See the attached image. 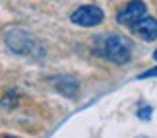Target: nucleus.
<instances>
[{
	"mask_svg": "<svg viewBox=\"0 0 157 138\" xmlns=\"http://www.w3.org/2000/svg\"><path fill=\"white\" fill-rule=\"evenodd\" d=\"M6 43H8V47L14 53L23 55V57L39 58V57L45 55L43 45H41L29 31H25V29H12V31L6 35Z\"/></svg>",
	"mask_w": 157,
	"mask_h": 138,
	"instance_id": "f257e3e1",
	"label": "nucleus"
},
{
	"mask_svg": "<svg viewBox=\"0 0 157 138\" xmlns=\"http://www.w3.org/2000/svg\"><path fill=\"white\" fill-rule=\"evenodd\" d=\"M101 45L97 53L101 57H105L107 61H111L114 64H124L130 61V41L122 37V35H105L103 39H99Z\"/></svg>",
	"mask_w": 157,
	"mask_h": 138,
	"instance_id": "f03ea898",
	"label": "nucleus"
},
{
	"mask_svg": "<svg viewBox=\"0 0 157 138\" xmlns=\"http://www.w3.org/2000/svg\"><path fill=\"white\" fill-rule=\"evenodd\" d=\"M103 18H105V14L99 6L87 4V6H80L72 14V22L76 26H82V27H93V26H99L103 22Z\"/></svg>",
	"mask_w": 157,
	"mask_h": 138,
	"instance_id": "7ed1b4c3",
	"label": "nucleus"
},
{
	"mask_svg": "<svg viewBox=\"0 0 157 138\" xmlns=\"http://www.w3.org/2000/svg\"><path fill=\"white\" fill-rule=\"evenodd\" d=\"M146 12H147V8L142 0H132V2H128L117 14V22L122 23V26H132V23H136L140 18L146 16Z\"/></svg>",
	"mask_w": 157,
	"mask_h": 138,
	"instance_id": "20e7f679",
	"label": "nucleus"
},
{
	"mask_svg": "<svg viewBox=\"0 0 157 138\" xmlns=\"http://www.w3.org/2000/svg\"><path fill=\"white\" fill-rule=\"evenodd\" d=\"M132 33H136L144 41H155L157 39V20L149 16L140 18L136 23H132Z\"/></svg>",
	"mask_w": 157,
	"mask_h": 138,
	"instance_id": "39448f33",
	"label": "nucleus"
},
{
	"mask_svg": "<svg viewBox=\"0 0 157 138\" xmlns=\"http://www.w3.org/2000/svg\"><path fill=\"white\" fill-rule=\"evenodd\" d=\"M54 86H56L62 93H66V95H74L76 89H78V84L72 80V78H66V76L56 78V80H54Z\"/></svg>",
	"mask_w": 157,
	"mask_h": 138,
	"instance_id": "423d86ee",
	"label": "nucleus"
},
{
	"mask_svg": "<svg viewBox=\"0 0 157 138\" xmlns=\"http://www.w3.org/2000/svg\"><path fill=\"white\" fill-rule=\"evenodd\" d=\"M138 78H140V80H146V78H157V66H155V68H149V70H146L144 74H140Z\"/></svg>",
	"mask_w": 157,
	"mask_h": 138,
	"instance_id": "0eeeda50",
	"label": "nucleus"
},
{
	"mask_svg": "<svg viewBox=\"0 0 157 138\" xmlns=\"http://www.w3.org/2000/svg\"><path fill=\"white\" fill-rule=\"evenodd\" d=\"M138 117L140 119H149L151 117V107H144V109L138 111Z\"/></svg>",
	"mask_w": 157,
	"mask_h": 138,
	"instance_id": "6e6552de",
	"label": "nucleus"
},
{
	"mask_svg": "<svg viewBox=\"0 0 157 138\" xmlns=\"http://www.w3.org/2000/svg\"><path fill=\"white\" fill-rule=\"evenodd\" d=\"M153 58H155V61H157V51H155V53H153Z\"/></svg>",
	"mask_w": 157,
	"mask_h": 138,
	"instance_id": "1a4fd4ad",
	"label": "nucleus"
}]
</instances>
